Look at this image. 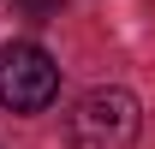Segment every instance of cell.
I'll return each instance as SVG.
<instances>
[{"label":"cell","instance_id":"obj_1","mask_svg":"<svg viewBox=\"0 0 155 149\" xmlns=\"http://www.w3.org/2000/svg\"><path fill=\"white\" fill-rule=\"evenodd\" d=\"M137 131H143V108H137V95L119 90V84L84 90L78 108H72V119H66L72 149H131Z\"/></svg>","mask_w":155,"mask_h":149},{"label":"cell","instance_id":"obj_2","mask_svg":"<svg viewBox=\"0 0 155 149\" xmlns=\"http://www.w3.org/2000/svg\"><path fill=\"white\" fill-rule=\"evenodd\" d=\"M60 95V66L36 42H6L0 48V108L6 113H42Z\"/></svg>","mask_w":155,"mask_h":149},{"label":"cell","instance_id":"obj_3","mask_svg":"<svg viewBox=\"0 0 155 149\" xmlns=\"http://www.w3.org/2000/svg\"><path fill=\"white\" fill-rule=\"evenodd\" d=\"M60 12V0H30V18H54Z\"/></svg>","mask_w":155,"mask_h":149}]
</instances>
